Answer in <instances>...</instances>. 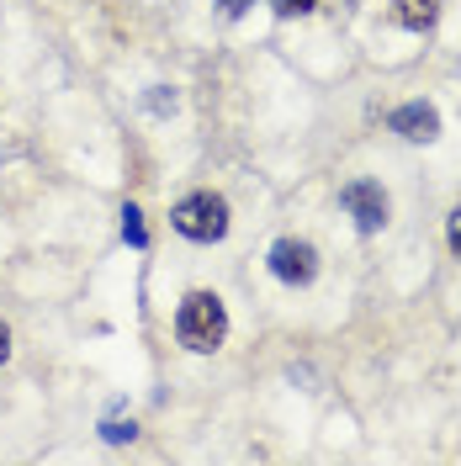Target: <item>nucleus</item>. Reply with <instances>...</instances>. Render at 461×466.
Here are the masks:
<instances>
[{"instance_id":"1","label":"nucleus","mask_w":461,"mask_h":466,"mask_svg":"<svg viewBox=\"0 0 461 466\" xmlns=\"http://www.w3.org/2000/svg\"><path fill=\"white\" fill-rule=\"evenodd\" d=\"M175 334H180V345L207 355V350L223 345V334H229V313H223V302L212 297V291H191L186 302H180V313H175Z\"/></svg>"},{"instance_id":"2","label":"nucleus","mask_w":461,"mask_h":466,"mask_svg":"<svg viewBox=\"0 0 461 466\" xmlns=\"http://www.w3.org/2000/svg\"><path fill=\"white\" fill-rule=\"evenodd\" d=\"M170 223H175V233H186V238H197V244H212V238L229 233V202L212 197V191H197V197H186V202L170 212Z\"/></svg>"},{"instance_id":"3","label":"nucleus","mask_w":461,"mask_h":466,"mask_svg":"<svg viewBox=\"0 0 461 466\" xmlns=\"http://www.w3.org/2000/svg\"><path fill=\"white\" fill-rule=\"evenodd\" d=\"M271 270H276L282 281H292V287H308L318 276V249L308 238H282V244L271 249Z\"/></svg>"},{"instance_id":"4","label":"nucleus","mask_w":461,"mask_h":466,"mask_svg":"<svg viewBox=\"0 0 461 466\" xmlns=\"http://www.w3.org/2000/svg\"><path fill=\"white\" fill-rule=\"evenodd\" d=\"M340 202L350 207V218H355V228H361V233H376L382 223H387V197H382V186H376V180H350Z\"/></svg>"},{"instance_id":"5","label":"nucleus","mask_w":461,"mask_h":466,"mask_svg":"<svg viewBox=\"0 0 461 466\" xmlns=\"http://www.w3.org/2000/svg\"><path fill=\"white\" fill-rule=\"evenodd\" d=\"M393 133H404V138H414V144H430L435 133H440V112L425 106V101H408V106L393 112Z\"/></svg>"},{"instance_id":"6","label":"nucleus","mask_w":461,"mask_h":466,"mask_svg":"<svg viewBox=\"0 0 461 466\" xmlns=\"http://www.w3.org/2000/svg\"><path fill=\"white\" fill-rule=\"evenodd\" d=\"M393 16H398L408 32H425V27H435L440 5H435V0H398V11H393Z\"/></svg>"},{"instance_id":"7","label":"nucleus","mask_w":461,"mask_h":466,"mask_svg":"<svg viewBox=\"0 0 461 466\" xmlns=\"http://www.w3.org/2000/svg\"><path fill=\"white\" fill-rule=\"evenodd\" d=\"M122 233H128V244H149L144 212H138V207H122Z\"/></svg>"},{"instance_id":"8","label":"nucleus","mask_w":461,"mask_h":466,"mask_svg":"<svg viewBox=\"0 0 461 466\" xmlns=\"http://www.w3.org/2000/svg\"><path fill=\"white\" fill-rule=\"evenodd\" d=\"M313 5H318V0H276V11H282V16H308Z\"/></svg>"},{"instance_id":"9","label":"nucleus","mask_w":461,"mask_h":466,"mask_svg":"<svg viewBox=\"0 0 461 466\" xmlns=\"http://www.w3.org/2000/svg\"><path fill=\"white\" fill-rule=\"evenodd\" d=\"M446 238H451V255L461 260V207L451 212V223H446Z\"/></svg>"},{"instance_id":"10","label":"nucleus","mask_w":461,"mask_h":466,"mask_svg":"<svg viewBox=\"0 0 461 466\" xmlns=\"http://www.w3.org/2000/svg\"><path fill=\"white\" fill-rule=\"evenodd\" d=\"M101 435H107V440H133V424H122V419H112V424H107Z\"/></svg>"},{"instance_id":"11","label":"nucleus","mask_w":461,"mask_h":466,"mask_svg":"<svg viewBox=\"0 0 461 466\" xmlns=\"http://www.w3.org/2000/svg\"><path fill=\"white\" fill-rule=\"evenodd\" d=\"M250 5H255V0H223V16H244Z\"/></svg>"},{"instance_id":"12","label":"nucleus","mask_w":461,"mask_h":466,"mask_svg":"<svg viewBox=\"0 0 461 466\" xmlns=\"http://www.w3.org/2000/svg\"><path fill=\"white\" fill-rule=\"evenodd\" d=\"M5 355H11V329L0 323V360H5Z\"/></svg>"}]
</instances>
